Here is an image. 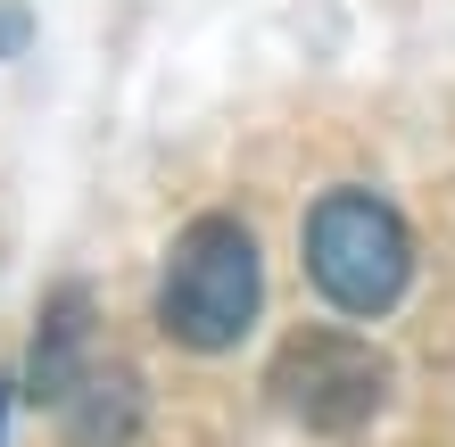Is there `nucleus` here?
<instances>
[{"label": "nucleus", "instance_id": "7ed1b4c3", "mask_svg": "<svg viewBox=\"0 0 455 447\" xmlns=\"http://www.w3.org/2000/svg\"><path fill=\"white\" fill-rule=\"evenodd\" d=\"M265 398L315 439H364L381 398H389V364H381V348H364V339L339 331V323H299L274 348Z\"/></svg>", "mask_w": 455, "mask_h": 447}, {"label": "nucleus", "instance_id": "f257e3e1", "mask_svg": "<svg viewBox=\"0 0 455 447\" xmlns=\"http://www.w3.org/2000/svg\"><path fill=\"white\" fill-rule=\"evenodd\" d=\"M257 241L232 216H199L182 224V241L166 249V274H157V323H166L174 348L191 356H232L240 339L257 331Z\"/></svg>", "mask_w": 455, "mask_h": 447}, {"label": "nucleus", "instance_id": "39448f33", "mask_svg": "<svg viewBox=\"0 0 455 447\" xmlns=\"http://www.w3.org/2000/svg\"><path fill=\"white\" fill-rule=\"evenodd\" d=\"M84 339H92V299L84 291H59L42 315V339H34V373H25V398H42V406H59L75 381L92 373L84 364Z\"/></svg>", "mask_w": 455, "mask_h": 447}, {"label": "nucleus", "instance_id": "423d86ee", "mask_svg": "<svg viewBox=\"0 0 455 447\" xmlns=\"http://www.w3.org/2000/svg\"><path fill=\"white\" fill-rule=\"evenodd\" d=\"M0 423H9V389H0Z\"/></svg>", "mask_w": 455, "mask_h": 447}, {"label": "nucleus", "instance_id": "20e7f679", "mask_svg": "<svg viewBox=\"0 0 455 447\" xmlns=\"http://www.w3.org/2000/svg\"><path fill=\"white\" fill-rule=\"evenodd\" d=\"M59 414H67V447H124L141 431V389H132L116 364H92L59 398Z\"/></svg>", "mask_w": 455, "mask_h": 447}, {"label": "nucleus", "instance_id": "f03ea898", "mask_svg": "<svg viewBox=\"0 0 455 447\" xmlns=\"http://www.w3.org/2000/svg\"><path fill=\"white\" fill-rule=\"evenodd\" d=\"M307 274L339 315H389L414 282V232L372 191H323L307 207Z\"/></svg>", "mask_w": 455, "mask_h": 447}]
</instances>
